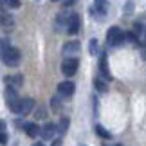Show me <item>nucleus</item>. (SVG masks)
<instances>
[{
  "instance_id": "obj_1",
  "label": "nucleus",
  "mask_w": 146,
  "mask_h": 146,
  "mask_svg": "<svg viewBox=\"0 0 146 146\" xmlns=\"http://www.w3.org/2000/svg\"><path fill=\"white\" fill-rule=\"evenodd\" d=\"M0 58H2V61L7 67H16L20 63L22 54H20V50L16 47L9 45L7 40H0Z\"/></svg>"
},
{
  "instance_id": "obj_2",
  "label": "nucleus",
  "mask_w": 146,
  "mask_h": 146,
  "mask_svg": "<svg viewBox=\"0 0 146 146\" xmlns=\"http://www.w3.org/2000/svg\"><path fill=\"white\" fill-rule=\"evenodd\" d=\"M123 40H125V33H123L119 27H110L108 33H106V43H108L110 47H117V45H121Z\"/></svg>"
},
{
  "instance_id": "obj_3",
  "label": "nucleus",
  "mask_w": 146,
  "mask_h": 146,
  "mask_svg": "<svg viewBox=\"0 0 146 146\" xmlns=\"http://www.w3.org/2000/svg\"><path fill=\"white\" fill-rule=\"evenodd\" d=\"M33 110H35V99H33V98H22V99L18 101V105H16L15 114H18V115H27V114H31Z\"/></svg>"
},
{
  "instance_id": "obj_4",
  "label": "nucleus",
  "mask_w": 146,
  "mask_h": 146,
  "mask_svg": "<svg viewBox=\"0 0 146 146\" xmlns=\"http://www.w3.org/2000/svg\"><path fill=\"white\" fill-rule=\"evenodd\" d=\"M78 65H80V61L76 58H67L63 63H61V72H63L67 78H70L78 72Z\"/></svg>"
},
{
  "instance_id": "obj_5",
  "label": "nucleus",
  "mask_w": 146,
  "mask_h": 146,
  "mask_svg": "<svg viewBox=\"0 0 146 146\" xmlns=\"http://www.w3.org/2000/svg\"><path fill=\"white\" fill-rule=\"evenodd\" d=\"M18 101H20V98L16 96V88H13V87H7V88H5V103H7V106L13 112L16 110Z\"/></svg>"
},
{
  "instance_id": "obj_6",
  "label": "nucleus",
  "mask_w": 146,
  "mask_h": 146,
  "mask_svg": "<svg viewBox=\"0 0 146 146\" xmlns=\"http://www.w3.org/2000/svg\"><path fill=\"white\" fill-rule=\"evenodd\" d=\"M80 27H81L80 15H70L69 20H67V33H69V35H78V33H80Z\"/></svg>"
},
{
  "instance_id": "obj_7",
  "label": "nucleus",
  "mask_w": 146,
  "mask_h": 146,
  "mask_svg": "<svg viewBox=\"0 0 146 146\" xmlns=\"http://www.w3.org/2000/svg\"><path fill=\"white\" fill-rule=\"evenodd\" d=\"M94 15L98 16L99 20H103V16L108 13V2L106 0H94Z\"/></svg>"
},
{
  "instance_id": "obj_8",
  "label": "nucleus",
  "mask_w": 146,
  "mask_h": 146,
  "mask_svg": "<svg viewBox=\"0 0 146 146\" xmlns=\"http://www.w3.org/2000/svg\"><path fill=\"white\" fill-rule=\"evenodd\" d=\"M74 90H76V87H74L72 81H61L58 85V94L61 98H70L72 94H74Z\"/></svg>"
},
{
  "instance_id": "obj_9",
  "label": "nucleus",
  "mask_w": 146,
  "mask_h": 146,
  "mask_svg": "<svg viewBox=\"0 0 146 146\" xmlns=\"http://www.w3.org/2000/svg\"><path fill=\"white\" fill-rule=\"evenodd\" d=\"M56 132H58V126L52 125V123H49V125H43V126L40 128V135H42L43 139H54Z\"/></svg>"
},
{
  "instance_id": "obj_10",
  "label": "nucleus",
  "mask_w": 146,
  "mask_h": 146,
  "mask_svg": "<svg viewBox=\"0 0 146 146\" xmlns=\"http://www.w3.org/2000/svg\"><path fill=\"white\" fill-rule=\"evenodd\" d=\"M0 25H2L4 29H13V25H15L13 16L7 15V13H4V11H0Z\"/></svg>"
},
{
  "instance_id": "obj_11",
  "label": "nucleus",
  "mask_w": 146,
  "mask_h": 146,
  "mask_svg": "<svg viewBox=\"0 0 146 146\" xmlns=\"http://www.w3.org/2000/svg\"><path fill=\"white\" fill-rule=\"evenodd\" d=\"M5 81H7V87H13V88H18V87H22V83H24V76H22V74H15V76H7V78H5Z\"/></svg>"
},
{
  "instance_id": "obj_12",
  "label": "nucleus",
  "mask_w": 146,
  "mask_h": 146,
  "mask_svg": "<svg viewBox=\"0 0 146 146\" xmlns=\"http://www.w3.org/2000/svg\"><path fill=\"white\" fill-rule=\"evenodd\" d=\"M22 126H24V130L29 137H38V133H40V128H38L36 123H24Z\"/></svg>"
},
{
  "instance_id": "obj_13",
  "label": "nucleus",
  "mask_w": 146,
  "mask_h": 146,
  "mask_svg": "<svg viewBox=\"0 0 146 146\" xmlns=\"http://www.w3.org/2000/svg\"><path fill=\"white\" fill-rule=\"evenodd\" d=\"M80 49H81V43L80 42H67L65 45H63V52L65 54H74V52H80Z\"/></svg>"
},
{
  "instance_id": "obj_14",
  "label": "nucleus",
  "mask_w": 146,
  "mask_h": 146,
  "mask_svg": "<svg viewBox=\"0 0 146 146\" xmlns=\"http://www.w3.org/2000/svg\"><path fill=\"white\" fill-rule=\"evenodd\" d=\"M94 87H96L98 92H103V94L108 90V85H106V81L103 78H96V80H94Z\"/></svg>"
},
{
  "instance_id": "obj_15",
  "label": "nucleus",
  "mask_w": 146,
  "mask_h": 146,
  "mask_svg": "<svg viewBox=\"0 0 146 146\" xmlns=\"http://www.w3.org/2000/svg\"><path fill=\"white\" fill-rule=\"evenodd\" d=\"M101 72H103V78H105V80H110V70H108V67H106V54H103V56H101Z\"/></svg>"
},
{
  "instance_id": "obj_16",
  "label": "nucleus",
  "mask_w": 146,
  "mask_h": 146,
  "mask_svg": "<svg viewBox=\"0 0 146 146\" xmlns=\"http://www.w3.org/2000/svg\"><path fill=\"white\" fill-rule=\"evenodd\" d=\"M88 52H90L92 56H96V54L99 52V43H98V40H96V38H92V40H90V43H88Z\"/></svg>"
},
{
  "instance_id": "obj_17",
  "label": "nucleus",
  "mask_w": 146,
  "mask_h": 146,
  "mask_svg": "<svg viewBox=\"0 0 146 146\" xmlns=\"http://www.w3.org/2000/svg\"><path fill=\"white\" fill-rule=\"evenodd\" d=\"M94 130H96V133H98V135H101L103 139H112L110 132H106V130H105V128L101 126V125H96V126H94Z\"/></svg>"
},
{
  "instance_id": "obj_18",
  "label": "nucleus",
  "mask_w": 146,
  "mask_h": 146,
  "mask_svg": "<svg viewBox=\"0 0 146 146\" xmlns=\"http://www.w3.org/2000/svg\"><path fill=\"white\" fill-rule=\"evenodd\" d=\"M69 123H70V121H69V119H67V117H63V119H61V121H60V126H58V130H60L61 133H63V132L67 130V128H69Z\"/></svg>"
},
{
  "instance_id": "obj_19",
  "label": "nucleus",
  "mask_w": 146,
  "mask_h": 146,
  "mask_svg": "<svg viewBox=\"0 0 146 146\" xmlns=\"http://www.w3.org/2000/svg\"><path fill=\"white\" fill-rule=\"evenodd\" d=\"M4 4L7 5V7H11V9L20 7V0H4Z\"/></svg>"
},
{
  "instance_id": "obj_20",
  "label": "nucleus",
  "mask_w": 146,
  "mask_h": 146,
  "mask_svg": "<svg viewBox=\"0 0 146 146\" xmlns=\"http://www.w3.org/2000/svg\"><path fill=\"white\" fill-rule=\"evenodd\" d=\"M47 115V112H45V108H40V112H36V119H43V117Z\"/></svg>"
},
{
  "instance_id": "obj_21",
  "label": "nucleus",
  "mask_w": 146,
  "mask_h": 146,
  "mask_svg": "<svg viewBox=\"0 0 146 146\" xmlns=\"http://www.w3.org/2000/svg\"><path fill=\"white\" fill-rule=\"evenodd\" d=\"M133 31H135V33H133V35H141V31H143V25H141V24H139V22H137V24L133 25Z\"/></svg>"
},
{
  "instance_id": "obj_22",
  "label": "nucleus",
  "mask_w": 146,
  "mask_h": 146,
  "mask_svg": "<svg viewBox=\"0 0 146 146\" xmlns=\"http://www.w3.org/2000/svg\"><path fill=\"white\" fill-rule=\"evenodd\" d=\"M7 143V135H5V132H0V144H5Z\"/></svg>"
},
{
  "instance_id": "obj_23",
  "label": "nucleus",
  "mask_w": 146,
  "mask_h": 146,
  "mask_svg": "<svg viewBox=\"0 0 146 146\" xmlns=\"http://www.w3.org/2000/svg\"><path fill=\"white\" fill-rule=\"evenodd\" d=\"M78 2V0H63V5L65 7H70V5H74Z\"/></svg>"
},
{
  "instance_id": "obj_24",
  "label": "nucleus",
  "mask_w": 146,
  "mask_h": 146,
  "mask_svg": "<svg viewBox=\"0 0 146 146\" xmlns=\"http://www.w3.org/2000/svg\"><path fill=\"white\" fill-rule=\"evenodd\" d=\"M50 105H52V108H58V106H60V99H58V98L50 99Z\"/></svg>"
},
{
  "instance_id": "obj_25",
  "label": "nucleus",
  "mask_w": 146,
  "mask_h": 146,
  "mask_svg": "<svg viewBox=\"0 0 146 146\" xmlns=\"http://www.w3.org/2000/svg\"><path fill=\"white\" fill-rule=\"evenodd\" d=\"M50 146H61V139H54V143Z\"/></svg>"
},
{
  "instance_id": "obj_26",
  "label": "nucleus",
  "mask_w": 146,
  "mask_h": 146,
  "mask_svg": "<svg viewBox=\"0 0 146 146\" xmlns=\"http://www.w3.org/2000/svg\"><path fill=\"white\" fill-rule=\"evenodd\" d=\"M0 132H5V123L0 119Z\"/></svg>"
},
{
  "instance_id": "obj_27",
  "label": "nucleus",
  "mask_w": 146,
  "mask_h": 146,
  "mask_svg": "<svg viewBox=\"0 0 146 146\" xmlns=\"http://www.w3.org/2000/svg\"><path fill=\"white\" fill-rule=\"evenodd\" d=\"M33 146H43V143H35Z\"/></svg>"
}]
</instances>
